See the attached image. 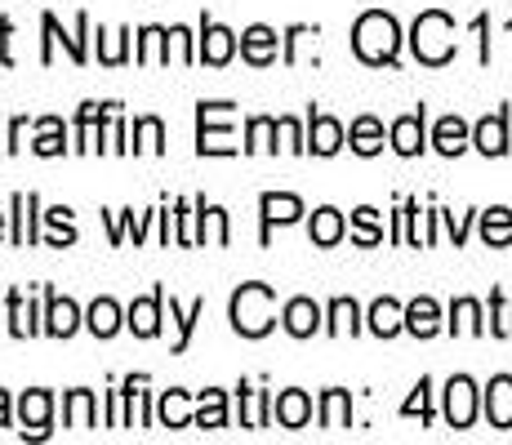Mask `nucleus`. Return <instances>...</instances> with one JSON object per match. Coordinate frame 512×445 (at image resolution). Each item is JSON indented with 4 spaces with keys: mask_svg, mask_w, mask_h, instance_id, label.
I'll return each instance as SVG.
<instances>
[{
    "mask_svg": "<svg viewBox=\"0 0 512 445\" xmlns=\"http://www.w3.org/2000/svg\"><path fill=\"white\" fill-rule=\"evenodd\" d=\"M352 49H357L361 63L370 67H392L401 54V27L392 14H383V9H370V14L357 18V27H352Z\"/></svg>",
    "mask_w": 512,
    "mask_h": 445,
    "instance_id": "1",
    "label": "nucleus"
},
{
    "mask_svg": "<svg viewBox=\"0 0 512 445\" xmlns=\"http://www.w3.org/2000/svg\"><path fill=\"white\" fill-rule=\"evenodd\" d=\"M228 316H232V330L241 334V339H263V334L277 325V290L263 281L241 285L228 303Z\"/></svg>",
    "mask_w": 512,
    "mask_h": 445,
    "instance_id": "2",
    "label": "nucleus"
},
{
    "mask_svg": "<svg viewBox=\"0 0 512 445\" xmlns=\"http://www.w3.org/2000/svg\"><path fill=\"white\" fill-rule=\"evenodd\" d=\"M410 49H415L419 63L446 67L455 58V23H450V14H441V9L419 14L415 27H410Z\"/></svg>",
    "mask_w": 512,
    "mask_h": 445,
    "instance_id": "3",
    "label": "nucleus"
},
{
    "mask_svg": "<svg viewBox=\"0 0 512 445\" xmlns=\"http://www.w3.org/2000/svg\"><path fill=\"white\" fill-rule=\"evenodd\" d=\"M232 116L236 103H196V152L201 156H236L245 147H236L232 138Z\"/></svg>",
    "mask_w": 512,
    "mask_h": 445,
    "instance_id": "4",
    "label": "nucleus"
},
{
    "mask_svg": "<svg viewBox=\"0 0 512 445\" xmlns=\"http://www.w3.org/2000/svg\"><path fill=\"white\" fill-rule=\"evenodd\" d=\"M41 32H45V45H41V63H45V67L54 63V45H58V41H63L67 58H72L76 67L90 63V49H85V36H90V14H76V32H72V36H63V27H58L54 14H41Z\"/></svg>",
    "mask_w": 512,
    "mask_h": 445,
    "instance_id": "5",
    "label": "nucleus"
},
{
    "mask_svg": "<svg viewBox=\"0 0 512 445\" xmlns=\"http://www.w3.org/2000/svg\"><path fill=\"white\" fill-rule=\"evenodd\" d=\"M232 54H236V32L223 27V23H214V18L205 14L201 18V41H196V58L210 63V67H228Z\"/></svg>",
    "mask_w": 512,
    "mask_h": 445,
    "instance_id": "6",
    "label": "nucleus"
},
{
    "mask_svg": "<svg viewBox=\"0 0 512 445\" xmlns=\"http://www.w3.org/2000/svg\"><path fill=\"white\" fill-rule=\"evenodd\" d=\"M259 219H263L259 241L268 245L272 241V227H285V223H299L303 219V201L294 192H263L259 196Z\"/></svg>",
    "mask_w": 512,
    "mask_h": 445,
    "instance_id": "7",
    "label": "nucleus"
},
{
    "mask_svg": "<svg viewBox=\"0 0 512 445\" xmlns=\"http://www.w3.org/2000/svg\"><path fill=\"white\" fill-rule=\"evenodd\" d=\"M472 419H477V383L468 379V374H455V379L446 383V423L450 428H472Z\"/></svg>",
    "mask_w": 512,
    "mask_h": 445,
    "instance_id": "8",
    "label": "nucleus"
},
{
    "mask_svg": "<svg viewBox=\"0 0 512 445\" xmlns=\"http://www.w3.org/2000/svg\"><path fill=\"white\" fill-rule=\"evenodd\" d=\"M81 325H85V316H81V308H76L72 299H67V294L45 290V334L49 339H72Z\"/></svg>",
    "mask_w": 512,
    "mask_h": 445,
    "instance_id": "9",
    "label": "nucleus"
},
{
    "mask_svg": "<svg viewBox=\"0 0 512 445\" xmlns=\"http://www.w3.org/2000/svg\"><path fill=\"white\" fill-rule=\"evenodd\" d=\"M18 419H23V437H49V419H54V397L45 388H32L18 397Z\"/></svg>",
    "mask_w": 512,
    "mask_h": 445,
    "instance_id": "10",
    "label": "nucleus"
},
{
    "mask_svg": "<svg viewBox=\"0 0 512 445\" xmlns=\"http://www.w3.org/2000/svg\"><path fill=\"white\" fill-rule=\"evenodd\" d=\"M36 210H41V196L36 192H14V201H9V219H14L9 241L23 245V250L41 241V232H36Z\"/></svg>",
    "mask_w": 512,
    "mask_h": 445,
    "instance_id": "11",
    "label": "nucleus"
},
{
    "mask_svg": "<svg viewBox=\"0 0 512 445\" xmlns=\"http://www.w3.org/2000/svg\"><path fill=\"white\" fill-rule=\"evenodd\" d=\"M285 41V36H277L268 23H254L241 32V58L250 67H272L277 63V45Z\"/></svg>",
    "mask_w": 512,
    "mask_h": 445,
    "instance_id": "12",
    "label": "nucleus"
},
{
    "mask_svg": "<svg viewBox=\"0 0 512 445\" xmlns=\"http://www.w3.org/2000/svg\"><path fill=\"white\" fill-rule=\"evenodd\" d=\"M161 312H165V290L156 285L147 299H134L130 312H125V325H130L139 339H156L161 334Z\"/></svg>",
    "mask_w": 512,
    "mask_h": 445,
    "instance_id": "13",
    "label": "nucleus"
},
{
    "mask_svg": "<svg viewBox=\"0 0 512 445\" xmlns=\"http://www.w3.org/2000/svg\"><path fill=\"white\" fill-rule=\"evenodd\" d=\"M472 147H477L481 156H504L508 152V112L499 107V112L481 116L477 125H472Z\"/></svg>",
    "mask_w": 512,
    "mask_h": 445,
    "instance_id": "14",
    "label": "nucleus"
},
{
    "mask_svg": "<svg viewBox=\"0 0 512 445\" xmlns=\"http://www.w3.org/2000/svg\"><path fill=\"white\" fill-rule=\"evenodd\" d=\"M272 419L281 423V428H290V432H299V428H308V419H312V397L303 388H285L277 401H272Z\"/></svg>",
    "mask_w": 512,
    "mask_h": 445,
    "instance_id": "15",
    "label": "nucleus"
},
{
    "mask_svg": "<svg viewBox=\"0 0 512 445\" xmlns=\"http://www.w3.org/2000/svg\"><path fill=\"white\" fill-rule=\"evenodd\" d=\"M5 312H9V334H14V339H32V334H45V316L32 308V299H23V290H9Z\"/></svg>",
    "mask_w": 512,
    "mask_h": 445,
    "instance_id": "16",
    "label": "nucleus"
},
{
    "mask_svg": "<svg viewBox=\"0 0 512 445\" xmlns=\"http://www.w3.org/2000/svg\"><path fill=\"white\" fill-rule=\"evenodd\" d=\"M343 125L326 112H308V152L312 156H334L343 147Z\"/></svg>",
    "mask_w": 512,
    "mask_h": 445,
    "instance_id": "17",
    "label": "nucleus"
},
{
    "mask_svg": "<svg viewBox=\"0 0 512 445\" xmlns=\"http://www.w3.org/2000/svg\"><path fill=\"white\" fill-rule=\"evenodd\" d=\"M281 325L290 339H312V334L321 330V308L312 299H290L281 308Z\"/></svg>",
    "mask_w": 512,
    "mask_h": 445,
    "instance_id": "18",
    "label": "nucleus"
},
{
    "mask_svg": "<svg viewBox=\"0 0 512 445\" xmlns=\"http://www.w3.org/2000/svg\"><path fill=\"white\" fill-rule=\"evenodd\" d=\"M388 138H392V152H397V156H419L423 147H428V138H423V107H419V112L397 116V121H392V130H388Z\"/></svg>",
    "mask_w": 512,
    "mask_h": 445,
    "instance_id": "19",
    "label": "nucleus"
},
{
    "mask_svg": "<svg viewBox=\"0 0 512 445\" xmlns=\"http://www.w3.org/2000/svg\"><path fill=\"white\" fill-rule=\"evenodd\" d=\"M486 419H490V428H499V432L512 428V374H495V379H490Z\"/></svg>",
    "mask_w": 512,
    "mask_h": 445,
    "instance_id": "20",
    "label": "nucleus"
},
{
    "mask_svg": "<svg viewBox=\"0 0 512 445\" xmlns=\"http://www.w3.org/2000/svg\"><path fill=\"white\" fill-rule=\"evenodd\" d=\"M196 241H214V245H228L232 241V227H228V210L219 205H205V196H196Z\"/></svg>",
    "mask_w": 512,
    "mask_h": 445,
    "instance_id": "21",
    "label": "nucleus"
},
{
    "mask_svg": "<svg viewBox=\"0 0 512 445\" xmlns=\"http://www.w3.org/2000/svg\"><path fill=\"white\" fill-rule=\"evenodd\" d=\"M63 428H76V432L98 428V401L90 388H72L63 397Z\"/></svg>",
    "mask_w": 512,
    "mask_h": 445,
    "instance_id": "22",
    "label": "nucleus"
},
{
    "mask_svg": "<svg viewBox=\"0 0 512 445\" xmlns=\"http://www.w3.org/2000/svg\"><path fill=\"white\" fill-rule=\"evenodd\" d=\"M187 397H192V392H183V388L161 392V401H156V419H161V428H192L196 410H192Z\"/></svg>",
    "mask_w": 512,
    "mask_h": 445,
    "instance_id": "23",
    "label": "nucleus"
},
{
    "mask_svg": "<svg viewBox=\"0 0 512 445\" xmlns=\"http://www.w3.org/2000/svg\"><path fill=\"white\" fill-rule=\"evenodd\" d=\"M366 325H370V334H379V339H392V334L406 330V308H401L397 299H374L370 312H366Z\"/></svg>",
    "mask_w": 512,
    "mask_h": 445,
    "instance_id": "24",
    "label": "nucleus"
},
{
    "mask_svg": "<svg viewBox=\"0 0 512 445\" xmlns=\"http://www.w3.org/2000/svg\"><path fill=\"white\" fill-rule=\"evenodd\" d=\"M308 236H312V245L330 250V245H339L343 236H348V223H343V214L334 210V205H321V210L312 214V223H308Z\"/></svg>",
    "mask_w": 512,
    "mask_h": 445,
    "instance_id": "25",
    "label": "nucleus"
},
{
    "mask_svg": "<svg viewBox=\"0 0 512 445\" xmlns=\"http://www.w3.org/2000/svg\"><path fill=\"white\" fill-rule=\"evenodd\" d=\"M236 397H241V428H268L272 423V392H254L250 383H241L236 388Z\"/></svg>",
    "mask_w": 512,
    "mask_h": 445,
    "instance_id": "26",
    "label": "nucleus"
},
{
    "mask_svg": "<svg viewBox=\"0 0 512 445\" xmlns=\"http://www.w3.org/2000/svg\"><path fill=\"white\" fill-rule=\"evenodd\" d=\"M406 330L415 334V339H432V334L441 330V308H437V299L419 294L415 303H406Z\"/></svg>",
    "mask_w": 512,
    "mask_h": 445,
    "instance_id": "27",
    "label": "nucleus"
},
{
    "mask_svg": "<svg viewBox=\"0 0 512 445\" xmlns=\"http://www.w3.org/2000/svg\"><path fill=\"white\" fill-rule=\"evenodd\" d=\"M468 143H472V130L464 125V116H441L437 130H432V147L441 156H459Z\"/></svg>",
    "mask_w": 512,
    "mask_h": 445,
    "instance_id": "28",
    "label": "nucleus"
},
{
    "mask_svg": "<svg viewBox=\"0 0 512 445\" xmlns=\"http://www.w3.org/2000/svg\"><path fill=\"white\" fill-rule=\"evenodd\" d=\"M196 428H228V392L223 388L196 392Z\"/></svg>",
    "mask_w": 512,
    "mask_h": 445,
    "instance_id": "29",
    "label": "nucleus"
},
{
    "mask_svg": "<svg viewBox=\"0 0 512 445\" xmlns=\"http://www.w3.org/2000/svg\"><path fill=\"white\" fill-rule=\"evenodd\" d=\"M116 103H81V112H76V143L72 152H94V134L98 125L107 121V112H112Z\"/></svg>",
    "mask_w": 512,
    "mask_h": 445,
    "instance_id": "30",
    "label": "nucleus"
},
{
    "mask_svg": "<svg viewBox=\"0 0 512 445\" xmlns=\"http://www.w3.org/2000/svg\"><path fill=\"white\" fill-rule=\"evenodd\" d=\"M121 325H125V312L116 308V299H94L90 312H85V330H90L94 339H112Z\"/></svg>",
    "mask_w": 512,
    "mask_h": 445,
    "instance_id": "31",
    "label": "nucleus"
},
{
    "mask_svg": "<svg viewBox=\"0 0 512 445\" xmlns=\"http://www.w3.org/2000/svg\"><path fill=\"white\" fill-rule=\"evenodd\" d=\"M107 232H112V245H121L125 236H134V245L147 236V223L156 219V214H134V210H107Z\"/></svg>",
    "mask_w": 512,
    "mask_h": 445,
    "instance_id": "32",
    "label": "nucleus"
},
{
    "mask_svg": "<svg viewBox=\"0 0 512 445\" xmlns=\"http://www.w3.org/2000/svg\"><path fill=\"white\" fill-rule=\"evenodd\" d=\"M321 428H326V432L352 428V397L343 388H326V392H321Z\"/></svg>",
    "mask_w": 512,
    "mask_h": 445,
    "instance_id": "33",
    "label": "nucleus"
},
{
    "mask_svg": "<svg viewBox=\"0 0 512 445\" xmlns=\"http://www.w3.org/2000/svg\"><path fill=\"white\" fill-rule=\"evenodd\" d=\"M170 54H174V45H170V27H143L134 58H139L143 67H152V63H170Z\"/></svg>",
    "mask_w": 512,
    "mask_h": 445,
    "instance_id": "34",
    "label": "nucleus"
},
{
    "mask_svg": "<svg viewBox=\"0 0 512 445\" xmlns=\"http://www.w3.org/2000/svg\"><path fill=\"white\" fill-rule=\"evenodd\" d=\"M348 147L357 156H379L383 152V125L374 121V116H357L348 130Z\"/></svg>",
    "mask_w": 512,
    "mask_h": 445,
    "instance_id": "35",
    "label": "nucleus"
},
{
    "mask_svg": "<svg viewBox=\"0 0 512 445\" xmlns=\"http://www.w3.org/2000/svg\"><path fill=\"white\" fill-rule=\"evenodd\" d=\"M36 156H63L67 152V125L58 116H41L36 121V143H32Z\"/></svg>",
    "mask_w": 512,
    "mask_h": 445,
    "instance_id": "36",
    "label": "nucleus"
},
{
    "mask_svg": "<svg viewBox=\"0 0 512 445\" xmlns=\"http://www.w3.org/2000/svg\"><path fill=\"white\" fill-rule=\"evenodd\" d=\"M326 316H330L326 334H334V339H343V334H348V339H352V334H361V308L352 299H334L326 308Z\"/></svg>",
    "mask_w": 512,
    "mask_h": 445,
    "instance_id": "37",
    "label": "nucleus"
},
{
    "mask_svg": "<svg viewBox=\"0 0 512 445\" xmlns=\"http://www.w3.org/2000/svg\"><path fill=\"white\" fill-rule=\"evenodd\" d=\"M277 116H250L245 121V152H277Z\"/></svg>",
    "mask_w": 512,
    "mask_h": 445,
    "instance_id": "38",
    "label": "nucleus"
},
{
    "mask_svg": "<svg viewBox=\"0 0 512 445\" xmlns=\"http://www.w3.org/2000/svg\"><path fill=\"white\" fill-rule=\"evenodd\" d=\"M481 241L495 245V250L512 245V210L508 205H495V210L481 214Z\"/></svg>",
    "mask_w": 512,
    "mask_h": 445,
    "instance_id": "39",
    "label": "nucleus"
},
{
    "mask_svg": "<svg viewBox=\"0 0 512 445\" xmlns=\"http://www.w3.org/2000/svg\"><path fill=\"white\" fill-rule=\"evenodd\" d=\"M134 152H147V156H161L165 152V125L161 116H139L134 121Z\"/></svg>",
    "mask_w": 512,
    "mask_h": 445,
    "instance_id": "40",
    "label": "nucleus"
},
{
    "mask_svg": "<svg viewBox=\"0 0 512 445\" xmlns=\"http://www.w3.org/2000/svg\"><path fill=\"white\" fill-rule=\"evenodd\" d=\"M205 316V299H192V308H179V303L170 299V321L179 325V339H174V352H187L192 348V330H196V321Z\"/></svg>",
    "mask_w": 512,
    "mask_h": 445,
    "instance_id": "41",
    "label": "nucleus"
},
{
    "mask_svg": "<svg viewBox=\"0 0 512 445\" xmlns=\"http://www.w3.org/2000/svg\"><path fill=\"white\" fill-rule=\"evenodd\" d=\"M130 36L134 32H103V27H98V63L103 67H121L125 58H130Z\"/></svg>",
    "mask_w": 512,
    "mask_h": 445,
    "instance_id": "42",
    "label": "nucleus"
},
{
    "mask_svg": "<svg viewBox=\"0 0 512 445\" xmlns=\"http://www.w3.org/2000/svg\"><path fill=\"white\" fill-rule=\"evenodd\" d=\"M450 334H486L477 299H455L450 303Z\"/></svg>",
    "mask_w": 512,
    "mask_h": 445,
    "instance_id": "43",
    "label": "nucleus"
},
{
    "mask_svg": "<svg viewBox=\"0 0 512 445\" xmlns=\"http://www.w3.org/2000/svg\"><path fill=\"white\" fill-rule=\"evenodd\" d=\"M352 241H357L361 250H370V245H379V241H383L379 210H370V205H361V210H352Z\"/></svg>",
    "mask_w": 512,
    "mask_h": 445,
    "instance_id": "44",
    "label": "nucleus"
},
{
    "mask_svg": "<svg viewBox=\"0 0 512 445\" xmlns=\"http://www.w3.org/2000/svg\"><path fill=\"white\" fill-rule=\"evenodd\" d=\"M41 219L49 223V245H54V250L76 245V227H72V210H67V205H54V210L41 214Z\"/></svg>",
    "mask_w": 512,
    "mask_h": 445,
    "instance_id": "45",
    "label": "nucleus"
},
{
    "mask_svg": "<svg viewBox=\"0 0 512 445\" xmlns=\"http://www.w3.org/2000/svg\"><path fill=\"white\" fill-rule=\"evenodd\" d=\"M174 241L179 245H201L196 241V201H174Z\"/></svg>",
    "mask_w": 512,
    "mask_h": 445,
    "instance_id": "46",
    "label": "nucleus"
},
{
    "mask_svg": "<svg viewBox=\"0 0 512 445\" xmlns=\"http://www.w3.org/2000/svg\"><path fill=\"white\" fill-rule=\"evenodd\" d=\"M490 334L512 339V303L499 290H490Z\"/></svg>",
    "mask_w": 512,
    "mask_h": 445,
    "instance_id": "47",
    "label": "nucleus"
},
{
    "mask_svg": "<svg viewBox=\"0 0 512 445\" xmlns=\"http://www.w3.org/2000/svg\"><path fill=\"white\" fill-rule=\"evenodd\" d=\"M401 414H406V419H415V414H419L423 423H432V379H419L415 383V397L401 405Z\"/></svg>",
    "mask_w": 512,
    "mask_h": 445,
    "instance_id": "48",
    "label": "nucleus"
},
{
    "mask_svg": "<svg viewBox=\"0 0 512 445\" xmlns=\"http://www.w3.org/2000/svg\"><path fill=\"white\" fill-rule=\"evenodd\" d=\"M107 428H130V392H125V383L107 392Z\"/></svg>",
    "mask_w": 512,
    "mask_h": 445,
    "instance_id": "49",
    "label": "nucleus"
},
{
    "mask_svg": "<svg viewBox=\"0 0 512 445\" xmlns=\"http://www.w3.org/2000/svg\"><path fill=\"white\" fill-rule=\"evenodd\" d=\"M277 130H281V147L294 156L308 152V134H303V125L294 121V116H277Z\"/></svg>",
    "mask_w": 512,
    "mask_h": 445,
    "instance_id": "50",
    "label": "nucleus"
},
{
    "mask_svg": "<svg viewBox=\"0 0 512 445\" xmlns=\"http://www.w3.org/2000/svg\"><path fill=\"white\" fill-rule=\"evenodd\" d=\"M312 36H317V27H308V23H294L290 32H285V67H294L299 63V49H303V41H312Z\"/></svg>",
    "mask_w": 512,
    "mask_h": 445,
    "instance_id": "51",
    "label": "nucleus"
},
{
    "mask_svg": "<svg viewBox=\"0 0 512 445\" xmlns=\"http://www.w3.org/2000/svg\"><path fill=\"white\" fill-rule=\"evenodd\" d=\"M9 36H14V18H0V63L14 67V54H9Z\"/></svg>",
    "mask_w": 512,
    "mask_h": 445,
    "instance_id": "52",
    "label": "nucleus"
},
{
    "mask_svg": "<svg viewBox=\"0 0 512 445\" xmlns=\"http://www.w3.org/2000/svg\"><path fill=\"white\" fill-rule=\"evenodd\" d=\"M23 134H27V116H14V121H9V143H5V152H18V147H23Z\"/></svg>",
    "mask_w": 512,
    "mask_h": 445,
    "instance_id": "53",
    "label": "nucleus"
},
{
    "mask_svg": "<svg viewBox=\"0 0 512 445\" xmlns=\"http://www.w3.org/2000/svg\"><path fill=\"white\" fill-rule=\"evenodd\" d=\"M472 32H477V36H481V63H490V36H486V32H490V18H486V14H481V18H477V23H472Z\"/></svg>",
    "mask_w": 512,
    "mask_h": 445,
    "instance_id": "54",
    "label": "nucleus"
},
{
    "mask_svg": "<svg viewBox=\"0 0 512 445\" xmlns=\"http://www.w3.org/2000/svg\"><path fill=\"white\" fill-rule=\"evenodd\" d=\"M441 219H446L450 236H455V245H464V241H468V219H455V214H441Z\"/></svg>",
    "mask_w": 512,
    "mask_h": 445,
    "instance_id": "55",
    "label": "nucleus"
},
{
    "mask_svg": "<svg viewBox=\"0 0 512 445\" xmlns=\"http://www.w3.org/2000/svg\"><path fill=\"white\" fill-rule=\"evenodd\" d=\"M0 428H9V392L0 388Z\"/></svg>",
    "mask_w": 512,
    "mask_h": 445,
    "instance_id": "56",
    "label": "nucleus"
},
{
    "mask_svg": "<svg viewBox=\"0 0 512 445\" xmlns=\"http://www.w3.org/2000/svg\"><path fill=\"white\" fill-rule=\"evenodd\" d=\"M0 241H5V214H0Z\"/></svg>",
    "mask_w": 512,
    "mask_h": 445,
    "instance_id": "57",
    "label": "nucleus"
},
{
    "mask_svg": "<svg viewBox=\"0 0 512 445\" xmlns=\"http://www.w3.org/2000/svg\"><path fill=\"white\" fill-rule=\"evenodd\" d=\"M508 32H512V23H508Z\"/></svg>",
    "mask_w": 512,
    "mask_h": 445,
    "instance_id": "58",
    "label": "nucleus"
}]
</instances>
